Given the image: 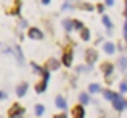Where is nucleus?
Returning <instances> with one entry per match:
<instances>
[{
    "label": "nucleus",
    "mask_w": 127,
    "mask_h": 118,
    "mask_svg": "<svg viewBox=\"0 0 127 118\" xmlns=\"http://www.w3.org/2000/svg\"><path fill=\"white\" fill-rule=\"evenodd\" d=\"M113 105H114V109L116 110H124L126 107H127V102L124 99H122L121 96H116V99L113 100Z\"/></svg>",
    "instance_id": "nucleus-1"
},
{
    "label": "nucleus",
    "mask_w": 127,
    "mask_h": 118,
    "mask_svg": "<svg viewBox=\"0 0 127 118\" xmlns=\"http://www.w3.org/2000/svg\"><path fill=\"white\" fill-rule=\"evenodd\" d=\"M23 113H24V109L19 105H13V109L10 110V117L11 118H21Z\"/></svg>",
    "instance_id": "nucleus-2"
},
{
    "label": "nucleus",
    "mask_w": 127,
    "mask_h": 118,
    "mask_svg": "<svg viewBox=\"0 0 127 118\" xmlns=\"http://www.w3.org/2000/svg\"><path fill=\"white\" fill-rule=\"evenodd\" d=\"M87 62L90 63V65H92V63H95L96 62V58H98V55H96V52L95 50H87Z\"/></svg>",
    "instance_id": "nucleus-3"
},
{
    "label": "nucleus",
    "mask_w": 127,
    "mask_h": 118,
    "mask_svg": "<svg viewBox=\"0 0 127 118\" xmlns=\"http://www.w3.org/2000/svg\"><path fill=\"white\" fill-rule=\"evenodd\" d=\"M29 37L31 39H42V32L37 28H31L29 29Z\"/></svg>",
    "instance_id": "nucleus-4"
},
{
    "label": "nucleus",
    "mask_w": 127,
    "mask_h": 118,
    "mask_svg": "<svg viewBox=\"0 0 127 118\" xmlns=\"http://www.w3.org/2000/svg\"><path fill=\"white\" fill-rule=\"evenodd\" d=\"M26 92H28V84H26V83H21L18 87H16V94H18L19 97H23Z\"/></svg>",
    "instance_id": "nucleus-5"
},
{
    "label": "nucleus",
    "mask_w": 127,
    "mask_h": 118,
    "mask_svg": "<svg viewBox=\"0 0 127 118\" xmlns=\"http://www.w3.org/2000/svg\"><path fill=\"white\" fill-rule=\"evenodd\" d=\"M63 63H64V66H71V63H72V53L66 52L64 55H63Z\"/></svg>",
    "instance_id": "nucleus-6"
},
{
    "label": "nucleus",
    "mask_w": 127,
    "mask_h": 118,
    "mask_svg": "<svg viewBox=\"0 0 127 118\" xmlns=\"http://www.w3.org/2000/svg\"><path fill=\"white\" fill-rule=\"evenodd\" d=\"M103 50H105L106 53H114L116 47H114V44H113V42H106L105 45H103Z\"/></svg>",
    "instance_id": "nucleus-7"
},
{
    "label": "nucleus",
    "mask_w": 127,
    "mask_h": 118,
    "mask_svg": "<svg viewBox=\"0 0 127 118\" xmlns=\"http://www.w3.org/2000/svg\"><path fill=\"white\" fill-rule=\"evenodd\" d=\"M101 70H103V73H105L106 76H109L113 73V65H111V63H105V65L101 66Z\"/></svg>",
    "instance_id": "nucleus-8"
},
{
    "label": "nucleus",
    "mask_w": 127,
    "mask_h": 118,
    "mask_svg": "<svg viewBox=\"0 0 127 118\" xmlns=\"http://www.w3.org/2000/svg\"><path fill=\"white\" fill-rule=\"evenodd\" d=\"M74 115H76V118H84V107L77 105L74 109Z\"/></svg>",
    "instance_id": "nucleus-9"
},
{
    "label": "nucleus",
    "mask_w": 127,
    "mask_h": 118,
    "mask_svg": "<svg viewBox=\"0 0 127 118\" xmlns=\"http://www.w3.org/2000/svg\"><path fill=\"white\" fill-rule=\"evenodd\" d=\"M56 107H58V109H63V110L66 109V100L63 99L61 96H58V97H56Z\"/></svg>",
    "instance_id": "nucleus-10"
},
{
    "label": "nucleus",
    "mask_w": 127,
    "mask_h": 118,
    "mask_svg": "<svg viewBox=\"0 0 127 118\" xmlns=\"http://www.w3.org/2000/svg\"><path fill=\"white\" fill-rule=\"evenodd\" d=\"M103 96H105V99H108V100H114L118 94L111 92V91H103Z\"/></svg>",
    "instance_id": "nucleus-11"
},
{
    "label": "nucleus",
    "mask_w": 127,
    "mask_h": 118,
    "mask_svg": "<svg viewBox=\"0 0 127 118\" xmlns=\"http://www.w3.org/2000/svg\"><path fill=\"white\" fill-rule=\"evenodd\" d=\"M58 65H60V63H58V60L52 58V60L48 62V70H56V68H58Z\"/></svg>",
    "instance_id": "nucleus-12"
},
{
    "label": "nucleus",
    "mask_w": 127,
    "mask_h": 118,
    "mask_svg": "<svg viewBox=\"0 0 127 118\" xmlns=\"http://www.w3.org/2000/svg\"><path fill=\"white\" fill-rule=\"evenodd\" d=\"M45 87H47V81H42L40 84H37V86H35V91H37V92H43V91H45Z\"/></svg>",
    "instance_id": "nucleus-13"
},
{
    "label": "nucleus",
    "mask_w": 127,
    "mask_h": 118,
    "mask_svg": "<svg viewBox=\"0 0 127 118\" xmlns=\"http://www.w3.org/2000/svg\"><path fill=\"white\" fill-rule=\"evenodd\" d=\"M103 23H105V26L108 28V31H111V28H113V24H111V21H109V18L106 15H103Z\"/></svg>",
    "instance_id": "nucleus-14"
},
{
    "label": "nucleus",
    "mask_w": 127,
    "mask_h": 118,
    "mask_svg": "<svg viewBox=\"0 0 127 118\" xmlns=\"http://www.w3.org/2000/svg\"><path fill=\"white\" fill-rule=\"evenodd\" d=\"M119 65H121V70H122V71L127 70V57H122V58L119 60Z\"/></svg>",
    "instance_id": "nucleus-15"
},
{
    "label": "nucleus",
    "mask_w": 127,
    "mask_h": 118,
    "mask_svg": "<svg viewBox=\"0 0 127 118\" xmlns=\"http://www.w3.org/2000/svg\"><path fill=\"white\" fill-rule=\"evenodd\" d=\"M81 36H82V40H89V37H90V31L89 29H82V32H81Z\"/></svg>",
    "instance_id": "nucleus-16"
},
{
    "label": "nucleus",
    "mask_w": 127,
    "mask_h": 118,
    "mask_svg": "<svg viewBox=\"0 0 127 118\" xmlns=\"http://www.w3.org/2000/svg\"><path fill=\"white\" fill-rule=\"evenodd\" d=\"M89 91L92 94H95V92H98V91H100V86H98V84H90V86H89Z\"/></svg>",
    "instance_id": "nucleus-17"
},
{
    "label": "nucleus",
    "mask_w": 127,
    "mask_h": 118,
    "mask_svg": "<svg viewBox=\"0 0 127 118\" xmlns=\"http://www.w3.org/2000/svg\"><path fill=\"white\" fill-rule=\"evenodd\" d=\"M72 24H74V23H71L69 19H66V21L63 23V26L66 28V31H71V29H72Z\"/></svg>",
    "instance_id": "nucleus-18"
},
{
    "label": "nucleus",
    "mask_w": 127,
    "mask_h": 118,
    "mask_svg": "<svg viewBox=\"0 0 127 118\" xmlns=\"http://www.w3.org/2000/svg\"><path fill=\"white\" fill-rule=\"evenodd\" d=\"M79 100H81L82 104H89V96H87V94H81V96H79Z\"/></svg>",
    "instance_id": "nucleus-19"
},
{
    "label": "nucleus",
    "mask_w": 127,
    "mask_h": 118,
    "mask_svg": "<svg viewBox=\"0 0 127 118\" xmlns=\"http://www.w3.org/2000/svg\"><path fill=\"white\" fill-rule=\"evenodd\" d=\"M35 113H37V115H42V113H43V105H37V107H35Z\"/></svg>",
    "instance_id": "nucleus-20"
},
{
    "label": "nucleus",
    "mask_w": 127,
    "mask_h": 118,
    "mask_svg": "<svg viewBox=\"0 0 127 118\" xmlns=\"http://www.w3.org/2000/svg\"><path fill=\"white\" fill-rule=\"evenodd\" d=\"M74 26H76V29H81V31L84 29V26H82L81 21H74Z\"/></svg>",
    "instance_id": "nucleus-21"
},
{
    "label": "nucleus",
    "mask_w": 127,
    "mask_h": 118,
    "mask_svg": "<svg viewBox=\"0 0 127 118\" xmlns=\"http://www.w3.org/2000/svg\"><path fill=\"white\" fill-rule=\"evenodd\" d=\"M16 55H18V58H19V60H23V55H21V49H19V47H16Z\"/></svg>",
    "instance_id": "nucleus-22"
},
{
    "label": "nucleus",
    "mask_w": 127,
    "mask_h": 118,
    "mask_svg": "<svg viewBox=\"0 0 127 118\" xmlns=\"http://www.w3.org/2000/svg\"><path fill=\"white\" fill-rule=\"evenodd\" d=\"M121 91H122V92H126V91H127V83H122L121 84Z\"/></svg>",
    "instance_id": "nucleus-23"
},
{
    "label": "nucleus",
    "mask_w": 127,
    "mask_h": 118,
    "mask_svg": "<svg viewBox=\"0 0 127 118\" xmlns=\"http://www.w3.org/2000/svg\"><path fill=\"white\" fill-rule=\"evenodd\" d=\"M82 8H84V10H92V5H87V3H84V5H82Z\"/></svg>",
    "instance_id": "nucleus-24"
},
{
    "label": "nucleus",
    "mask_w": 127,
    "mask_h": 118,
    "mask_svg": "<svg viewBox=\"0 0 127 118\" xmlns=\"http://www.w3.org/2000/svg\"><path fill=\"white\" fill-rule=\"evenodd\" d=\"M55 118H68V117H66V113H61V115H56Z\"/></svg>",
    "instance_id": "nucleus-25"
},
{
    "label": "nucleus",
    "mask_w": 127,
    "mask_h": 118,
    "mask_svg": "<svg viewBox=\"0 0 127 118\" xmlns=\"http://www.w3.org/2000/svg\"><path fill=\"white\" fill-rule=\"evenodd\" d=\"M124 36H126V39H127V21H126V28H124Z\"/></svg>",
    "instance_id": "nucleus-26"
},
{
    "label": "nucleus",
    "mask_w": 127,
    "mask_h": 118,
    "mask_svg": "<svg viewBox=\"0 0 127 118\" xmlns=\"http://www.w3.org/2000/svg\"><path fill=\"white\" fill-rule=\"evenodd\" d=\"M114 3V0H106V5H113Z\"/></svg>",
    "instance_id": "nucleus-27"
},
{
    "label": "nucleus",
    "mask_w": 127,
    "mask_h": 118,
    "mask_svg": "<svg viewBox=\"0 0 127 118\" xmlns=\"http://www.w3.org/2000/svg\"><path fill=\"white\" fill-rule=\"evenodd\" d=\"M42 3H45V5H47V3H50V0H42Z\"/></svg>",
    "instance_id": "nucleus-28"
},
{
    "label": "nucleus",
    "mask_w": 127,
    "mask_h": 118,
    "mask_svg": "<svg viewBox=\"0 0 127 118\" xmlns=\"http://www.w3.org/2000/svg\"><path fill=\"white\" fill-rule=\"evenodd\" d=\"M126 8H127V3H126Z\"/></svg>",
    "instance_id": "nucleus-29"
}]
</instances>
